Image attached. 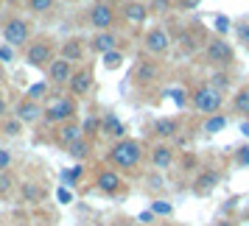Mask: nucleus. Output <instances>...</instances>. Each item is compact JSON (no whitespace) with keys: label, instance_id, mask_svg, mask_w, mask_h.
<instances>
[{"label":"nucleus","instance_id":"39448f33","mask_svg":"<svg viewBox=\"0 0 249 226\" xmlns=\"http://www.w3.org/2000/svg\"><path fill=\"white\" fill-rule=\"evenodd\" d=\"M204 62L213 70H230L235 65V48L218 34L207 36V42H204Z\"/></svg>","mask_w":249,"mask_h":226},{"label":"nucleus","instance_id":"72a5a7b5","mask_svg":"<svg viewBox=\"0 0 249 226\" xmlns=\"http://www.w3.org/2000/svg\"><path fill=\"white\" fill-rule=\"evenodd\" d=\"M56 6V0H25V9L31 14H48Z\"/></svg>","mask_w":249,"mask_h":226},{"label":"nucleus","instance_id":"a878e982","mask_svg":"<svg viewBox=\"0 0 249 226\" xmlns=\"http://www.w3.org/2000/svg\"><path fill=\"white\" fill-rule=\"evenodd\" d=\"M81 129H84V137H87L90 143H95V137H101V114L87 112L81 117Z\"/></svg>","mask_w":249,"mask_h":226},{"label":"nucleus","instance_id":"cd10ccee","mask_svg":"<svg viewBox=\"0 0 249 226\" xmlns=\"http://www.w3.org/2000/svg\"><path fill=\"white\" fill-rule=\"evenodd\" d=\"M90 151H92V143L87 140V137H81L79 143H73V145H70L68 151H65V154H68V157L73 159V162H84V159L90 157Z\"/></svg>","mask_w":249,"mask_h":226},{"label":"nucleus","instance_id":"bb28decb","mask_svg":"<svg viewBox=\"0 0 249 226\" xmlns=\"http://www.w3.org/2000/svg\"><path fill=\"white\" fill-rule=\"evenodd\" d=\"M20 190V179L14 176L12 170H6V173H0V201H6V198H12L14 193Z\"/></svg>","mask_w":249,"mask_h":226},{"label":"nucleus","instance_id":"423d86ee","mask_svg":"<svg viewBox=\"0 0 249 226\" xmlns=\"http://www.w3.org/2000/svg\"><path fill=\"white\" fill-rule=\"evenodd\" d=\"M31 34H34V25L28 23L25 17H20V14L9 17L6 23L0 25V36H3V42L12 45V48H17V50H25V48L31 45Z\"/></svg>","mask_w":249,"mask_h":226},{"label":"nucleus","instance_id":"e433bc0d","mask_svg":"<svg viewBox=\"0 0 249 226\" xmlns=\"http://www.w3.org/2000/svg\"><path fill=\"white\" fill-rule=\"evenodd\" d=\"M232 162H235V168H249V143H244L232 151Z\"/></svg>","mask_w":249,"mask_h":226},{"label":"nucleus","instance_id":"393cba45","mask_svg":"<svg viewBox=\"0 0 249 226\" xmlns=\"http://www.w3.org/2000/svg\"><path fill=\"white\" fill-rule=\"evenodd\" d=\"M207 84H213L218 92H232V87H235V81H232V73L230 70H213L210 73V79H207Z\"/></svg>","mask_w":249,"mask_h":226},{"label":"nucleus","instance_id":"37998d69","mask_svg":"<svg viewBox=\"0 0 249 226\" xmlns=\"http://www.w3.org/2000/svg\"><path fill=\"white\" fill-rule=\"evenodd\" d=\"M202 6V0H177V9L179 12H193V9H199Z\"/></svg>","mask_w":249,"mask_h":226},{"label":"nucleus","instance_id":"c9c22d12","mask_svg":"<svg viewBox=\"0 0 249 226\" xmlns=\"http://www.w3.org/2000/svg\"><path fill=\"white\" fill-rule=\"evenodd\" d=\"M148 210H154V215H162V218H168V215H174V204L165 201V198H154V201L148 204Z\"/></svg>","mask_w":249,"mask_h":226},{"label":"nucleus","instance_id":"603ef678","mask_svg":"<svg viewBox=\"0 0 249 226\" xmlns=\"http://www.w3.org/2000/svg\"><path fill=\"white\" fill-rule=\"evenodd\" d=\"M140 3H151V0H140Z\"/></svg>","mask_w":249,"mask_h":226},{"label":"nucleus","instance_id":"09e8293b","mask_svg":"<svg viewBox=\"0 0 249 226\" xmlns=\"http://www.w3.org/2000/svg\"><path fill=\"white\" fill-rule=\"evenodd\" d=\"M213 226H238V221H232V218H218Z\"/></svg>","mask_w":249,"mask_h":226},{"label":"nucleus","instance_id":"c03bdc74","mask_svg":"<svg viewBox=\"0 0 249 226\" xmlns=\"http://www.w3.org/2000/svg\"><path fill=\"white\" fill-rule=\"evenodd\" d=\"M56 198H59L62 204H70V201H73V193H70V187H59V190H56Z\"/></svg>","mask_w":249,"mask_h":226},{"label":"nucleus","instance_id":"1a4fd4ad","mask_svg":"<svg viewBox=\"0 0 249 226\" xmlns=\"http://www.w3.org/2000/svg\"><path fill=\"white\" fill-rule=\"evenodd\" d=\"M160 79H162V59L154 56L137 59V65L132 67V84L135 87H151Z\"/></svg>","mask_w":249,"mask_h":226},{"label":"nucleus","instance_id":"aec40b11","mask_svg":"<svg viewBox=\"0 0 249 226\" xmlns=\"http://www.w3.org/2000/svg\"><path fill=\"white\" fill-rule=\"evenodd\" d=\"M84 137V129H81V120H70V123H62L56 126V145L62 151H68L73 143H79Z\"/></svg>","mask_w":249,"mask_h":226},{"label":"nucleus","instance_id":"58836bf2","mask_svg":"<svg viewBox=\"0 0 249 226\" xmlns=\"http://www.w3.org/2000/svg\"><path fill=\"white\" fill-rule=\"evenodd\" d=\"M148 9H151V14H168L171 9H177V0H151Z\"/></svg>","mask_w":249,"mask_h":226},{"label":"nucleus","instance_id":"ddd939ff","mask_svg":"<svg viewBox=\"0 0 249 226\" xmlns=\"http://www.w3.org/2000/svg\"><path fill=\"white\" fill-rule=\"evenodd\" d=\"M177 148L171 145V143H154L151 151H148V165L151 170H160V173H165L177 165Z\"/></svg>","mask_w":249,"mask_h":226},{"label":"nucleus","instance_id":"3c124183","mask_svg":"<svg viewBox=\"0 0 249 226\" xmlns=\"http://www.w3.org/2000/svg\"><path fill=\"white\" fill-rule=\"evenodd\" d=\"M95 3H118V0H95Z\"/></svg>","mask_w":249,"mask_h":226},{"label":"nucleus","instance_id":"a18cd8bd","mask_svg":"<svg viewBox=\"0 0 249 226\" xmlns=\"http://www.w3.org/2000/svg\"><path fill=\"white\" fill-rule=\"evenodd\" d=\"M148 187H154V190L162 187V176H160V170H151V176H148Z\"/></svg>","mask_w":249,"mask_h":226},{"label":"nucleus","instance_id":"8fccbe9b","mask_svg":"<svg viewBox=\"0 0 249 226\" xmlns=\"http://www.w3.org/2000/svg\"><path fill=\"white\" fill-rule=\"evenodd\" d=\"M241 134H244V140H249V120H241Z\"/></svg>","mask_w":249,"mask_h":226},{"label":"nucleus","instance_id":"a19ab883","mask_svg":"<svg viewBox=\"0 0 249 226\" xmlns=\"http://www.w3.org/2000/svg\"><path fill=\"white\" fill-rule=\"evenodd\" d=\"M213 25H215L213 31H215L218 36H227V31H230V25H232V23H230V17H224V14H218Z\"/></svg>","mask_w":249,"mask_h":226},{"label":"nucleus","instance_id":"f8f14e48","mask_svg":"<svg viewBox=\"0 0 249 226\" xmlns=\"http://www.w3.org/2000/svg\"><path fill=\"white\" fill-rule=\"evenodd\" d=\"M202 28H204L202 23H191L177 34V53H179V56H185V59L193 56V53L199 50V45H202V50H204V42H207V39H204Z\"/></svg>","mask_w":249,"mask_h":226},{"label":"nucleus","instance_id":"4468645a","mask_svg":"<svg viewBox=\"0 0 249 226\" xmlns=\"http://www.w3.org/2000/svg\"><path fill=\"white\" fill-rule=\"evenodd\" d=\"M73 73H76V65L68 62V59L56 56L53 65L45 70V81L51 84V87H56V90H65V87L70 84V79H73Z\"/></svg>","mask_w":249,"mask_h":226},{"label":"nucleus","instance_id":"c756f323","mask_svg":"<svg viewBox=\"0 0 249 226\" xmlns=\"http://www.w3.org/2000/svg\"><path fill=\"white\" fill-rule=\"evenodd\" d=\"M81 176H84V162H76L73 168H65L62 173H59V179H62L65 187H76V184L81 181Z\"/></svg>","mask_w":249,"mask_h":226},{"label":"nucleus","instance_id":"4be33fe9","mask_svg":"<svg viewBox=\"0 0 249 226\" xmlns=\"http://www.w3.org/2000/svg\"><path fill=\"white\" fill-rule=\"evenodd\" d=\"M101 137L115 140V143L126 137V126H124V120L118 117V112H104L101 114Z\"/></svg>","mask_w":249,"mask_h":226},{"label":"nucleus","instance_id":"9d476101","mask_svg":"<svg viewBox=\"0 0 249 226\" xmlns=\"http://www.w3.org/2000/svg\"><path fill=\"white\" fill-rule=\"evenodd\" d=\"M92 184H95V190L104 193V195H109V198H121L126 190V181H124V173L115 168H101L98 173H95V179H92Z\"/></svg>","mask_w":249,"mask_h":226},{"label":"nucleus","instance_id":"dca6fc26","mask_svg":"<svg viewBox=\"0 0 249 226\" xmlns=\"http://www.w3.org/2000/svg\"><path fill=\"white\" fill-rule=\"evenodd\" d=\"M182 131V117L177 114H165V117H154L151 123V134L157 143H168V140H177Z\"/></svg>","mask_w":249,"mask_h":226},{"label":"nucleus","instance_id":"7ed1b4c3","mask_svg":"<svg viewBox=\"0 0 249 226\" xmlns=\"http://www.w3.org/2000/svg\"><path fill=\"white\" fill-rule=\"evenodd\" d=\"M56 56H59V45L51 36H36V39H31V45L23 50L25 65L34 70H48Z\"/></svg>","mask_w":249,"mask_h":226},{"label":"nucleus","instance_id":"20e7f679","mask_svg":"<svg viewBox=\"0 0 249 226\" xmlns=\"http://www.w3.org/2000/svg\"><path fill=\"white\" fill-rule=\"evenodd\" d=\"M224 92H218L213 87V84H207V81H202V84H196L191 90V109L199 114H218L221 112V106H224Z\"/></svg>","mask_w":249,"mask_h":226},{"label":"nucleus","instance_id":"5701e85b","mask_svg":"<svg viewBox=\"0 0 249 226\" xmlns=\"http://www.w3.org/2000/svg\"><path fill=\"white\" fill-rule=\"evenodd\" d=\"M20 201H25V204H36V201H42L45 198V187L39 184V181H34V179H25V181H20Z\"/></svg>","mask_w":249,"mask_h":226},{"label":"nucleus","instance_id":"4c0bfd02","mask_svg":"<svg viewBox=\"0 0 249 226\" xmlns=\"http://www.w3.org/2000/svg\"><path fill=\"white\" fill-rule=\"evenodd\" d=\"M101 65L107 70H118L121 65H124V53H121V50H109L107 56H101Z\"/></svg>","mask_w":249,"mask_h":226},{"label":"nucleus","instance_id":"2f4dec72","mask_svg":"<svg viewBox=\"0 0 249 226\" xmlns=\"http://www.w3.org/2000/svg\"><path fill=\"white\" fill-rule=\"evenodd\" d=\"M23 129H25V123L20 120V117H3V120H0V131H3L6 137H20Z\"/></svg>","mask_w":249,"mask_h":226},{"label":"nucleus","instance_id":"473e14b6","mask_svg":"<svg viewBox=\"0 0 249 226\" xmlns=\"http://www.w3.org/2000/svg\"><path fill=\"white\" fill-rule=\"evenodd\" d=\"M165 95H168V98H171L174 103H177L179 109L191 106V90H185V87H171V90L165 92Z\"/></svg>","mask_w":249,"mask_h":226},{"label":"nucleus","instance_id":"864d4df0","mask_svg":"<svg viewBox=\"0 0 249 226\" xmlns=\"http://www.w3.org/2000/svg\"><path fill=\"white\" fill-rule=\"evenodd\" d=\"M247 218H249V212H247Z\"/></svg>","mask_w":249,"mask_h":226},{"label":"nucleus","instance_id":"7c9ffc66","mask_svg":"<svg viewBox=\"0 0 249 226\" xmlns=\"http://www.w3.org/2000/svg\"><path fill=\"white\" fill-rule=\"evenodd\" d=\"M25 98H31V101H51V84L48 81H36V84H31L28 87V92H25Z\"/></svg>","mask_w":249,"mask_h":226},{"label":"nucleus","instance_id":"f704fd0d","mask_svg":"<svg viewBox=\"0 0 249 226\" xmlns=\"http://www.w3.org/2000/svg\"><path fill=\"white\" fill-rule=\"evenodd\" d=\"M235 39H238V45L244 48V50H249V20L235 23Z\"/></svg>","mask_w":249,"mask_h":226},{"label":"nucleus","instance_id":"79ce46f5","mask_svg":"<svg viewBox=\"0 0 249 226\" xmlns=\"http://www.w3.org/2000/svg\"><path fill=\"white\" fill-rule=\"evenodd\" d=\"M14 50H17V48H12V45H6V42H3V45H0V62H6V65L14 62V56H17Z\"/></svg>","mask_w":249,"mask_h":226},{"label":"nucleus","instance_id":"f257e3e1","mask_svg":"<svg viewBox=\"0 0 249 226\" xmlns=\"http://www.w3.org/2000/svg\"><path fill=\"white\" fill-rule=\"evenodd\" d=\"M107 165L121 173H137L143 165V143L135 137H124L109 145L107 151Z\"/></svg>","mask_w":249,"mask_h":226},{"label":"nucleus","instance_id":"a211bd4d","mask_svg":"<svg viewBox=\"0 0 249 226\" xmlns=\"http://www.w3.org/2000/svg\"><path fill=\"white\" fill-rule=\"evenodd\" d=\"M148 14H151L148 3H140V0H126L121 6V20L126 25H146Z\"/></svg>","mask_w":249,"mask_h":226},{"label":"nucleus","instance_id":"6e6552de","mask_svg":"<svg viewBox=\"0 0 249 226\" xmlns=\"http://www.w3.org/2000/svg\"><path fill=\"white\" fill-rule=\"evenodd\" d=\"M171 48H174V36L168 34L165 25H151V28H146V34H143V50H146V56L165 59L171 53Z\"/></svg>","mask_w":249,"mask_h":226},{"label":"nucleus","instance_id":"0eeeda50","mask_svg":"<svg viewBox=\"0 0 249 226\" xmlns=\"http://www.w3.org/2000/svg\"><path fill=\"white\" fill-rule=\"evenodd\" d=\"M121 23V9L115 3H95L87 9V25L92 28V34L98 31H115V25Z\"/></svg>","mask_w":249,"mask_h":226},{"label":"nucleus","instance_id":"2eb2a0df","mask_svg":"<svg viewBox=\"0 0 249 226\" xmlns=\"http://www.w3.org/2000/svg\"><path fill=\"white\" fill-rule=\"evenodd\" d=\"M92 87H95V73H92L90 65H84V67H76V73H73V79H70L68 84V92L73 95V98H87L92 92Z\"/></svg>","mask_w":249,"mask_h":226},{"label":"nucleus","instance_id":"f03ea898","mask_svg":"<svg viewBox=\"0 0 249 226\" xmlns=\"http://www.w3.org/2000/svg\"><path fill=\"white\" fill-rule=\"evenodd\" d=\"M70 120H79V98L73 95H53L51 101L45 103V117L42 123L48 126H62V123H70Z\"/></svg>","mask_w":249,"mask_h":226},{"label":"nucleus","instance_id":"c85d7f7f","mask_svg":"<svg viewBox=\"0 0 249 226\" xmlns=\"http://www.w3.org/2000/svg\"><path fill=\"white\" fill-rule=\"evenodd\" d=\"M227 123H230V117H227L224 112H218V114H210V117H204V134H218V131H224Z\"/></svg>","mask_w":249,"mask_h":226},{"label":"nucleus","instance_id":"de8ad7c7","mask_svg":"<svg viewBox=\"0 0 249 226\" xmlns=\"http://www.w3.org/2000/svg\"><path fill=\"white\" fill-rule=\"evenodd\" d=\"M3 117H9V98L0 92V120H3Z\"/></svg>","mask_w":249,"mask_h":226},{"label":"nucleus","instance_id":"f3484780","mask_svg":"<svg viewBox=\"0 0 249 226\" xmlns=\"http://www.w3.org/2000/svg\"><path fill=\"white\" fill-rule=\"evenodd\" d=\"M14 117H20L25 126H34L45 117V106L39 101H31V98H20L14 106Z\"/></svg>","mask_w":249,"mask_h":226},{"label":"nucleus","instance_id":"49530a36","mask_svg":"<svg viewBox=\"0 0 249 226\" xmlns=\"http://www.w3.org/2000/svg\"><path fill=\"white\" fill-rule=\"evenodd\" d=\"M154 218H157L154 210H143V212L137 215V221H140V224H154Z\"/></svg>","mask_w":249,"mask_h":226},{"label":"nucleus","instance_id":"9b49d317","mask_svg":"<svg viewBox=\"0 0 249 226\" xmlns=\"http://www.w3.org/2000/svg\"><path fill=\"white\" fill-rule=\"evenodd\" d=\"M221 181H224V173H221V170L213 168V165H204V168L196 170V176L191 179V190H193L196 198H207Z\"/></svg>","mask_w":249,"mask_h":226},{"label":"nucleus","instance_id":"412c9836","mask_svg":"<svg viewBox=\"0 0 249 226\" xmlns=\"http://www.w3.org/2000/svg\"><path fill=\"white\" fill-rule=\"evenodd\" d=\"M87 53H90V48H87V42H84L81 36H70V39H65V42L59 45V56L73 62V65H79Z\"/></svg>","mask_w":249,"mask_h":226},{"label":"nucleus","instance_id":"6ab92c4d","mask_svg":"<svg viewBox=\"0 0 249 226\" xmlns=\"http://www.w3.org/2000/svg\"><path fill=\"white\" fill-rule=\"evenodd\" d=\"M118 45H121V39H118L115 31H98V34H92L90 42H87L90 53H95V56H107L109 50H118Z\"/></svg>","mask_w":249,"mask_h":226},{"label":"nucleus","instance_id":"b1692460","mask_svg":"<svg viewBox=\"0 0 249 226\" xmlns=\"http://www.w3.org/2000/svg\"><path fill=\"white\" fill-rule=\"evenodd\" d=\"M232 112H235L238 117L249 120V84H244V87H238V90L232 92Z\"/></svg>","mask_w":249,"mask_h":226},{"label":"nucleus","instance_id":"ea45409f","mask_svg":"<svg viewBox=\"0 0 249 226\" xmlns=\"http://www.w3.org/2000/svg\"><path fill=\"white\" fill-rule=\"evenodd\" d=\"M14 165V154L9 148H0V173H6V170H12Z\"/></svg>","mask_w":249,"mask_h":226}]
</instances>
